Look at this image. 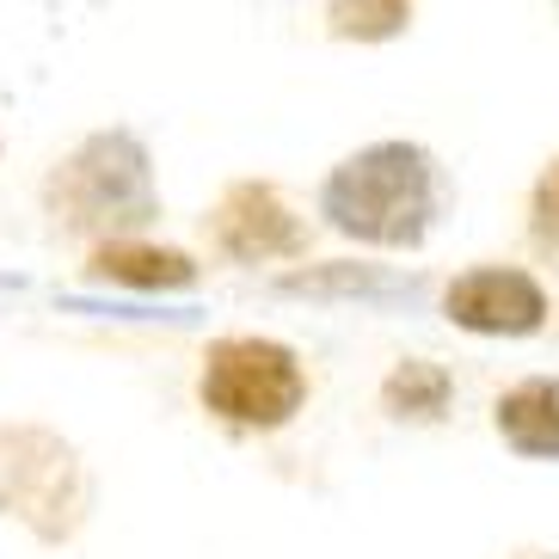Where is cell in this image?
I'll return each instance as SVG.
<instances>
[{
    "mask_svg": "<svg viewBox=\"0 0 559 559\" xmlns=\"http://www.w3.org/2000/svg\"><path fill=\"white\" fill-rule=\"evenodd\" d=\"M498 430L523 455H559V381H523L498 400Z\"/></svg>",
    "mask_w": 559,
    "mask_h": 559,
    "instance_id": "8992f818",
    "label": "cell"
},
{
    "mask_svg": "<svg viewBox=\"0 0 559 559\" xmlns=\"http://www.w3.org/2000/svg\"><path fill=\"white\" fill-rule=\"evenodd\" d=\"M308 381L296 357L264 338H222L203 369V406L234 418V425H283L301 406Z\"/></svg>",
    "mask_w": 559,
    "mask_h": 559,
    "instance_id": "7a4b0ae2",
    "label": "cell"
},
{
    "mask_svg": "<svg viewBox=\"0 0 559 559\" xmlns=\"http://www.w3.org/2000/svg\"><path fill=\"white\" fill-rule=\"evenodd\" d=\"M222 247L234 259H277V252H301V228L271 185H240L222 203Z\"/></svg>",
    "mask_w": 559,
    "mask_h": 559,
    "instance_id": "5b68a950",
    "label": "cell"
},
{
    "mask_svg": "<svg viewBox=\"0 0 559 559\" xmlns=\"http://www.w3.org/2000/svg\"><path fill=\"white\" fill-rule=\"evenodd\" d=\"M68 210H74L68 222H81V228H93V222H142L154 203H148V173H142L135 142L105 135V142L74 154V166H68Z\"/></svg>",
    "mask_w": 559,
    "mask_h": 559,
    "instance_id": "3957f363",
    "label": "cell"
},
{
    "mask_svg": "<svg viewBox=\"0 0 559 559\" xmlns=\"http://www.w3.org/2000/svg\"><path fill=\"white\" fill-rule=\"evenodd\" d=\"M93 271H99L105 283H130V289H185V283L198 277V264L185 259V252L130 247V240H117V247H99Z\"/></svg>",
    "mask_w": 559,
    "mask_h": 559,
    "instance_id": "52a82bcc",
    "label": "cell"
},
{
    "mask_svg": "<svg viewBox=\"0 0 559 559\" xmlns=\"http://www.w3.org/2000/svg\"><path fill=\"white\" fill-rule=\"evenodd\" d=\"M449 400V376L443 369H430V362H406L394 381H388V406L400 418H437Z\"/></svg>",
    "mask_w": 559,
    "mask_h": 559,
    "instance_id": "9c48e42d",
    "label": "cell"
},
{
    "mask_svg": "<svg viewBox=\"0 0 559 559\" xmlns=\"http://www.w3.org/2000/svg\"><path fill=\"white\" fill-rule=\"evenodd\" d=\"M542 289L523 271H474V277L449 283V320L474 332H535L542 326Z\"/></svg>",
    "mask_w": 559,
    "mask_h": 559,
    "instance_id": "277c9868",
    "label": "cell"
},
{
    "mask_svg": "<svg viewBox=\"0 0 559 559\" xmlns=\"http://www.w3.org/2000/svg\"><path fill=\"white\" fill-rule=\"evenodd\" d=\"M535 234H542V240H559V166H547L542 191H535Z\"/></svg>",
    "mask_w": 559,
    "mask_h": 559,
    "instance_id": "30bf717a",
    "label": "cell"
},
{
    "mask_svg": "<svg viewBox=\"0 0 559 559\" xmlns=\"http://www.w3.org/2000/svg\"><path fill=\"white\" fill-rule=\"evenodd\" d=\"M412 19V0H332V32L338 37H394Z\"/></svg>",
    "mask_w": 559,
    "mask_h": 559,
    "instance_id": "ba28073f",
    "label": "cell"
},
{
    "mask_svg": "<svg viewBox=\"0 0 559 559\" xmlns=\"http://www.w3.org/2000/svg\"><path fill=\"white\" fill-rule=\"evenodd\" d=\"M430 203H437L430 160L418 148H406V142L362 148L357 160H345L326 179L332 228L357 234V240H376V247H406V240H418L430 222Z\"/></svg>",
    "mask_w": 559,
    "mask_h": 559,
    "instance_id": "6da1fadb",
    "label": "cell"
}]
</instances>
